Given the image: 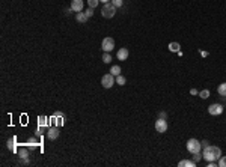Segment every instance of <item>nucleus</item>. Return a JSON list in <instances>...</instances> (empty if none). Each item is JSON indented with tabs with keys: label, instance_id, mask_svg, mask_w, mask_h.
<instances>
[{
	"label": "nucleus",
	"instance_id": "obj_27",
	"mask_svg": "<svg viewBox=\"0 0 226 167\" xmlns=\"http://www.w3.org/2000/svg\"><path fill=\"white\" fill-rule=\"evenodd\" d=\"M206 166L208 167H216V166H219V163H216V161H208Z\"/></svg>",
	"mask_w": 226,
	"mask_h": 167
},
{
	"label": "nucleus",
	"instance_id": "obj_19",
	"mask_svg": "<svg viewBox=\"0 0 226 167\" xmlns=\"http://www.w3.org/2000/svg\"><path fill=\"white\" fill-rule=\"evenodd\" d=\"M98 3H100V0H88V5H89V8H92V9H95V8L98 6Z\"/></svg>",
	"mask_w": 226,
	"mask_h": 167
},
{
	"label": "nucleus",
	"instance_id": "obj_28",
	"mask_svg": "<svg viewBox=\"0 0 226 167\" xmlns=\"http://www.w3.org/2000/svg\"><path fill=\"white\" fill-rule=\"evenodd\" d=\"M199 53H201L202 57H206V56H208V51H202V50H199Z\"/></svg>",
	"mask_w": 226,
	"mask_h": 167
},
{
	"label": "nucleus",
	"instance_id": "obj_16",
	"mask_svg": "<svg viewBox=\"0 0 226 167\" xmlns=\"http://www.w3.org/2000/svg\"><path fill=\"white\" fill-rule=\"evenodd\" d=\"M18 155H20V158H21V160H27V158H29V151L23 147V149H20Z\"/></svg>",
	"mask_w": 226,
	"mask_h": 167
},
{
	"label": "nucleus",
	"instance_id": "obj_29",
	"mask_svg": "<svg viewBox=\"0 0 226 167\" xmlns=\"http://www.w3.org/2000/svg\"><path fill=\"white\" fill-rule=\"evenodd\" d=\"M190 94H192V95H198V94H199V92H198V91H196V89H192V91H190Z\"/></svg>",
	"mask_w": 226,
	"mask_h": 167
},
{
	"label": "nucleus",
	"instance_id": "obj_25",
	"mask_svg": "<svg viewBox=\"0 0 226 167\" xmlns=\"http://www.w3.org/2000/svg\"><path fill=\"white\" fill-rule=\"evenodd\" d=\"M14 142H15L14 139H11V140H8V147H11L12 151L15 149V144H14Z\"/></svg>",
	"mask_w": 226,
	"mask_h": 167
},
{
	"label": "nucleus",
	"instance_id": "obj_22",
	"mask_svg": "<svg viewBox=\"0 0 226 167\" xmlns=\"http://www.w3.org/2000/svg\"><path fill=\"white\" fill-rule=\"evenodd\" d=\"M110 2H112L116 8H121V6H122V3H124V0H110Z\"/></svg>",
	"mask_w": 226,
	"mask_h": 167
},
{
	"label": "nucleus",
	"instance_id": "obj_13",
	"mask_svg": "<svg viewBox=\"0 0 226 167\" xmlns=\"http://www.w3.org/2000/svg\"><path fill=\"white\" fill-rule=\"evenodd\" d=\"M115 81H116V83H118L119 86H124V84H125V83H127V78H125V77H124V75H121V74H119V75H116V78H115Z\"/></svg>",
	"mask_w": 226,
	"mask_h": 167
},
{
	"label": "nucleus",
	"instance_id": "obj_1",
	"mask_svg": "<svg viewBox=\"0 0 226 167\" xmlns=\"http://www.w3.org/2000/svg\"><path fill=\"white\" fill-rule=\"evenodd\" d=\"M202 157L206 161H217L222 157V151L217 146H205L203 152H202Z\"/></svg>",
	"mask_w": 226,
	"mask_h": 167
},
{
	"label": "nucleus",
	"instance_id": "obj_11",
	"mask_svg": "<svg viewBox=\"0 0 226 167\" xmlns=\"http://www.w3.org/2000/svg\"><path fill=\"white\" fill-rule=\"evenodd\" d=\"M178 166L179 167H195L196 163H195V161H190V160H182V161L178 163Z\"/></svg>",
	"mask_w": 226,
	"mask_h": 167
},
{
	"label": "nucleus",
	"instance_id": "obj_9",
	"mask_svg": "<svg viewBox=\"0 0 226 167\" xmlns=\"http://www.w3.org/2000/svg\"><path fill=\"white\" fill-rule=\"evenodd\" d=\"M47 137H48L50 140H56V139L59 137V128H50V130L47 131Z\"/></svg>",
	"mask_w": 226,
	"mask_h": 167
},
{
	"label": "nucleus",
	"instance_id": "obj_5",
	"mask_svg": "<svg viewBox=\"0 0 226 167\" xmlns=\"http://www.w3.org/2000/svg\"><path fill=\"white\" fill-rule=\"evenodd\" d=\"M101 48L107 53H110L113 48H115V39L113 38H104L102 39V44H101Z\"/></svg>",
	"mask_w": 226,
	"mask_h": 167
},
{
	"label": "nucleus",
	"instance_id": "obj_21",
	"mask_svg": "<svg viewBox=\"0 0 226 167\" xmlns=\"http://www.w3.org/2000/svg\"><path fill=\"white\" fill-rule=\"evenodd\" d=\"M201 158H203V157H202L199 152H195V154H193V161H195V163H198Z\"/></svg>",
	"mask_w": 226,
	"mask_h": 167
},
{
	"label": "nucleus",
	"instance_id": "obj_18",
	"mask_svg": "<svg viewBox=\"0 0 226 167\" xmlns=\"http://www.w3.org/2000/svg\"><path fill=\"white\" fill-rule=\"evenodd\" d=\"M110 74H113L115 77H116V75H119V74H121V66H118V65L112 66V69H110Z\"/></svg>",
	"mask_w": 226,
	"mask_h": 167
},
{
	"label": "nucleus",
	"instance_id": "obj_6",
	"mask_svg": "<svg viewBox=\"0 0 226 167\" xmlns=\"http://www.w3.org/2000/svg\"><path fill=\"white\" fill-rule=\"evenodd\" d=\"M155 131L157 133H166L167 131V122L163 118H158L155 120Z\"/></svg>",
	"mask_w": 226,
	"mask_h": 167
},
{
	"label": "nucleus",
	"instance_id": "obj_12",
	"mask_svg": "<svg viewBox=\"0 0 226 167\" xmlns=\"http://www.w3.org/2000/svg\"><path fill=\"white\" fill-rule=\"evenodd\" d=\"M75 18H77V21L81 24H84L88 21V17H86V14L84 12H77V15H75Z\"/></svg>",
	"mask_w": 226,
	"mask_h": 167
},
{
	"label": "nucleus",
	"instance_id": "obj_30",
	"mask_svg": "<svg viewBox=\"0 0 226 167\" xmlns=\"http://www.w3.org/2000/svg\"><path fill=\"white\" fill-rule=\"evenodd\" d=\"M160 118H163V119H166V118H167V115H166L164 112H161V113H160Z\"/></svg>",
	"mask_w": 226,
	"mask_h": 167
},
{
	"label": "nucleus",
	"instance_id": "obj_17",
	"mask_svg": "<svg viewBox=\"0 0 226 167\" xmlns=\"http://www.w3.org/2000/svg\"><path fill=\"white\" fill-rule=\"evenodd\" d=\"M102 62H104V63H110V62H112V56H110V53L104 51V54H102Z\"/></svg>",
	"mask_w": 226,
	"mask_h": 167
},
{
	"label": "nucleus",
	"instance_id": "obj_26",
	"mask_svg": "<svg viewBox=\"0 0 226 167\" xmlns=\"http://www.w3.org/2000/svg\"><path fill=\"white\" fill-rule=\"evenodd\" d=\"M45 123H47V119H44V118L41 116V118H39V126H44Z\"/></svg>",
	"mask_w": 226,
	"mask_h": 167
},
{
	"label": "nucleus",
	"instance_id": "obj_14",
	"mask_svg": "<svg viewBox=\"0 0 226 167\" xmlns=\"http://www.w3.org/2000/svg\"><path fill=\"white\" fill-rule=\"evenodd\" d=\"M179 48H181V45H179L178 42H170V44H169V50H170L172 53H178Z\"/></svg>",
	"mask_w": 226,
	"mask_h": 167
},
{
	"label": "nucleus",
	"instance_id": "obj_7",
	"mask_svg": "<svg viewBox=\"0 0 226 167\" xmlns=\"http://www.w3.org/2000/svg\"><path fill=\"white\" fill-rule=\"evenodd\" d=\"M208 113L213 115V116H219V115H222V113H223V107H222V104H211V105L208 107Z\"/></svg>",
	"mask_w": 226,
	"mask_h": 167
},
{
	"label": "nucleus",
	"instance_id": "obj_23",
	"mask_svg": "<svg viewBox=\"0 0 226 167\" xmlns=\"http://www.w3.org/2000/svg\"><path fill=\"white\" fill-rule=\"evenodd\" d=\"M219 167H226V157H220V160H219Z\"/></svg>",
	"mask_w": 226,
	"mask_h": 167
},
{
	"label": "nucleus",
	"instance_id": "obj_8",
	"mask_svg": "<svg viewBox=\"0 0 226 167\" xmlns=\"http://www.w3.org/2000/svg\"><path fill=\"white\" fill-rule=\"evenodd\" d=\"M70 9L74 12H83V0H71Z\"/></svg>",
	"mask_w": 226,
	"mask_h": 167
},
{
	"label": "nucleus",
	"instance_id": "obj_4",
	"mask_svg": "<svg viewBox=\"0 0 226 167\" xmlns=\"http://www.w3.org/2000/svg\"><path fill=\"white\" fill-rule=\"evenodd\" d=\"M201 149H202V143L199 140L190 139V140L187 142V151H188V152L195 154V152H201Z\"/></svg>",
	"mask_w": 226,
	"mask_h": 167
},
{
	"label": "nucleus",
	"instance_id": "obj_20",
	"mask_svg": "<svg viewBox=\"0 0 226 167\" xmlns=\"http://www.w3.org/2000/svg\"><path fill=\"white\" fill-rule=\"evenodd\" d=\"M199 96H201L202 99H206V98L210 96V91H208V89H203V91H201V92H199Z\"/></svg>",
	"mask_w": 226,
	"mask_h": 167
},
{
	"label": "nucleus",
	"instance_id": "obj_24",
	"mask_svg": "<svg viewBox=\"0 0 226 167\" xmlns=\"http://www.w3.org/2000/svg\"><path fill=\"white\" fill-rule=\"evenodd\" d=\"M84 14H86V17H88V18H91V17L94 15V9H92V8H89V9H86V11H84Z\"/></svg>",
	"mask_w": 226,
	"mask_h": 167
},
{
	"label": "nucleus",
	"instance_id": "obj_15",
	"mask_svg": "<svg viewBox=\"0 0 226 167\" xmlns=\"http://www.w3.org/2000/svg\"><path fill=\"white\" fill-rule=\"evenodd\" d=\"M217 92H219V95H220V96H226V83L219 84V89H217Z\"/></svg>",
	"mask_w": 226,
	"mask_h": 167
},
{
	"label": "nucleus",
	"instance_id": "obj_31",
	"mask_svg": "<svg viewBox=\"0 0 226 167\" xmlns=\"http://www.w3.org/2000/svg\"><path fill=\"white\" fill-rule=\"evenodd\" d=\"M100 2H102V3H109L110 0H100Z\"/></svg>",
	"mask_w": 226,
	"mask_h": 167
},
{
	"label": "nucleus",
	"instance_id": "obj_10",
	"mask_svg": "<svg viewBox=\"0 0 226 167\" xmlns=\"http://www.w3.org/2000/svg\"><path fill=\"white\" fill-rule=\"evenodd\" d=\"M128 59V50L127 48H121L118 51V60H127Z\"/></svg>",
	"mask_w": 226,
	"mask_h": 167
},
{
	"label": "nucleus",
	"instance_id": "obj_3",
	"mask_svg": "<svg viewBox=\"0 0 226 167\" xmlns=\"http://www.w3.org/2000/svg\"><path fill=\"white\" fill-rule=\"evenodd\" d=\"M115 83H116V81H115V75L110 74V72H109V74H104L102 78H101V84H102L104 89H110Z\"/></svg>",
	"mask_w": 226,
	"mask_h": 167
},
{
	"label": "nucleus",
	"instance_id": "obj_2",
	"mask_svg": "<svg viewBox=\"0 0 226 167\" xmlns=\"http://www.w3.org/2000/svg\"><path fill=\"white\" fill-rule=\"evenodd\" d=\"M115 14H116V6H115L112 2L104 3V6H102V9H101V15H102L104 18H113Z\"/></svg>",
	"mask_w": 226,
	"mask_h": 167
}]
</instances>
